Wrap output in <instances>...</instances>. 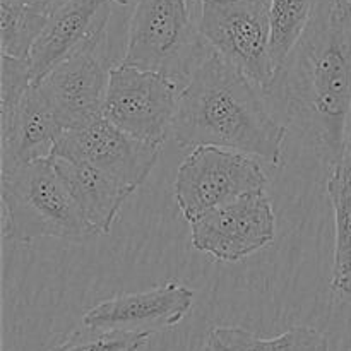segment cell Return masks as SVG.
Instances as JSON below:
<instances>
[{
  "label": "cell",
  "instance_id": "cell-17",
  "mask_svg": "<svg viewBox=\"0 0 351 351\" xmlns=\"http://www.w3.org/2000/svg\"><path fill=\"white\" fill-rule=\"evenodd\" d=\"M319 0H271V57L278 72L304 36Z\"/></svg>",
  "mask_w": 351,
  "mask_h": 351
},
{
  "label": "cell",
  "instance_id": "cell-16",
  "mask_svg": "<svg viewBox=\"0 0 351 351\" xmlns=\"http://www.w3.org/2000/svg\"><path fill=\"white\" fill-rule=\"evenodd\" d=\"M204 351H329V343L308 326H295L269 339L237 326H216L209 331Z\"/></svg>",
  "mask_w": 351,
  "mask_h": 351
},
{
  "label": "cell",
  "instance_id": "cell-1",
  "mask_svg": "<svg viewBox=\"0 0 351 351\" xmlns=\"http://www.w3.org/2000/svg\"><path fill=\"white\" fill-rule=\"evenodd\" d=\"M329 165L346 156L351 127V7L319 0L304 36L266 95H274Z\"/></svg>",
  "mask_w": 351,
  "mask_h": 351
},
{
  "label": "cell",
  "instance_id": "cell-21",
  "mask_svg": "<svg viewBox=\"0 0 351 351\" xmlns=\"http://www.w3.org/2000/svg\"><path fill=\"white\" fill-rule=\"evenodd\" d=\"M16 2L27 7V9L34 10V12H40L43 14V16H51L55 10H58L62 5H65L69 0H16Z\"/></svg>",
  "mask_w": 351,
  "mask_h": 351
},
{
  "label": "cell",
  "instance_id": "cell-24",
  "mask_svg": "<svg viewBox=\"0 0 351 351\" xmlns=\"http://www.w3.org/2000/svg\"><path fill=\"white\" fill-rule=\"evenodd\" d=\"M346 2H348V5L351 7V0H346Z\"/></svg>",
  "mask_w": 351,
  "mask_h": 351
},
{
  "label": "cell",
  "instance_id": "cell-8",
  "mask_svg": "<svg viewBox=\"0 0 351 351\" xmlns=\"http://www.w3.org/2000/svg\"><path fill=\"white\" fill-rule=\"evenodd\" d=\"M105 41L106 31L95 34L38 81L45 101L65 130L103 117L112 69L101 57Z\"/></svg>",
  "mask_w": 351,
  "mask_h": 351
},
{
  "label": "cell",
  "instance_id": "cell-15",
  "mask_svg": "<svg viewBox=\"0 0 351 351\" xmlns=\"http://www.w3.org/2000/svg\"><path fill=\"white\" fill-rule=\"evenodd\" d=\"M328 195L335 211V257L331 288L351 297V158L346 154L331 167Z\"/></svg>",
  "mask_w": 351,
  "mask_h": 351
},
{
  "label": "cell",
  "instance_id": "cell-12",
  "mask_svg": "<svg viewBox=\"0 0 351 351\" xmlns=\"http://www.w3.org/2000/svg\"><path fill=\"white\" fill-rule=\"evenodd\" d=\"M112 3L122 5V0H69L48 16L47 26L27 55L34 82L81 48L89 38L106 31Z\"/></svg>",
  "mask_w": 351,
  "mask_h": 351
},
{
  "label": "cell",
  "instance_id": "cell-22",
  "mask_svg": "<svg viewBox=\"0 0 351 351\" xmlns=\"http://www.w3.org/2000/svg\"><path fill=\"white\" fill-rule=\"evenodd\" d=\"M346 154L351 158V127H350V137H348V151H346Z\"/></svg>",
  "mask_w": 351,
  "mask_h": 351
},
{
  "label": "cell",
  "instance_id": "cell-10",
  "mask_svg": "<svg viewBox=\"0 0 351 351\" xmlns=\"http://www.w3.org/2000/svg\"><path fill=\"white\" fill-rule=\"evenodd\" d=\"M160 153V146L144 143L99 117L84 127L64 130L51 156L91 165L134 192L149 177Z\"/></svg>",
  "mask_w": 351,
  "mask_h": 351
},
{
  "label": "cell",
  "instance_id": "cell-19",
  "mask_svg": "<svg viewBox=\"0 0 351 351\" xmlns=\"http://www.w3.org/2000/svg\"><path fill=\"white\" fill-rule=\"evenodd\" d=\"M149 336V332L98 331L82 324L50 351H139L147 345Z\"/></svg>",
  "mask_w": 351,
  "mask_h": 351
},
{
  "label": "cell",
  "instance_id": "cell-4",
  "mask_svg": "<svg viewBox=\"0 0 351 351\" xmlns=\"http://www.w3.org/2000/svg\"><path fill=\"white\" fill-rule=\"evenodd\" d=\"M191 0H137L122 64L161 72L185 86L211 48L194 26Z\"/></svg>",
  "mask_w": 351,
  "mask_h": 351
},
{
  "label": "cell",
  "instance_id": "cell-23",
  "mask_svg": "<svg viewBox=\"0 0 351 351\" xmlns=\"http://www.w3.org/2000/svg\"><path fill=\"white\" fill-rule=\"evenodd\" d=\"M129 2H130V0H122V5H127Z\"/></svg>",
  "mask_w": 351,
  "mask_h": 351
},
{
  "label": "cell",
  "instance_id": "cell-13",
  "mask_svg": "<svg viewBox=\"0 0 351 351\" xmlns=\"http://www.w3.org/2000/svg\"><path fill=\"white\" fill-rule=\"evenodd\" d=\"M64 130L34 82L12 112L0 115L2 168L50 158Z\"/></svg>",
  "mask_w": 351,
  "mask_h": 351
},
{
  "label": "cell",
  "instance_id": "cell-9",
  "mask_svg": "<svg viewBox=\"0 0 351 351\" xmlns=\"http://www.w3.org/2000/svg\"><path fill=\"white\" fill-rule=\"evenodd\" d=\"M189 225L194 249L221 263L243 261L271 245L276 237V216L266 191L211 209Z\"/></svg>",
  "mask_w": 351,
  "mask_h": 351
},
{
  "label": "cell",
  "instance_id": "cell-6",
  "mask_svg": "<svg viewBox=\"0 0 351 351\" xmlns=\"http://www.w3.org/2000/svg\"><path fill=\"white\" fill-rule=\"evenodd\" d=\"M257 158L216 146L192 147L175 177V201L189 223L247 194L266 191Z\"/></svg>",
  "mask_w": 351,
  "mask_h": 351
},
{
  "label": "cell",
  "instance_id": "cell-14",
  "mask_svg": "<svg viewBox=\"0 0 351 351\" xmlns=\"http://www.w3.org/2000/svg\"><path fill=\"white\" fill-rule=\"evenodd\" d=\"M50 158L88 225L96 235H108L132 191L91 165L62 156Z\"/></svg>",
  "mask_w": 351,
  "mask_h": 351
},
{
  "label": "cell",
  "instance_id": "cell-2",
  "mask_svg": "<svg viewBox=\"0 0 351 351\" xmlns=\"http://www.w3.org/2000/svg\"><path fill=\"white\" fill-rule=\"evenodd\" d=\"M287 125L264 105L259 88L230 64L209 51L178 96L171 136L180 146H216L283 163Z\"/></svg>",
  "mask_w": 351,
  "mask_h": 351
},
{
  "label": "cell",
  "instance_id": "cell-7",
  "mask_svg": "<svg viewBox=\"0 0 351 351\" xmlns=\"http://www.w3.org/2000/svg\"><path fill=\"white\" fill-rule=\"evenodd\" d=\"M184 86L154 71L119 64L110 69L103 117L123 132L163 146L171 134Z\"/></svg>",
  "mask_w": 351,
  "mask_h": 351
},
{
  "label": "cell",
  "instance_id": "cell-18",
  "mask_svg": "<svg viewBox=\"0 0 351 351\" xmlns=\"http://www.w3.org/2000/svg\"><path fill=\"white\" fill-rule=\"evenodd\" d=\"M48 16L27 9L16 0H0V48L2 55L27 58Z\"/></svg>",
  "mask_w": 351,
  "mask_h": 351
},
{
  "label": "cell",
  "instance_id": "cell-11",
  "mask_svg": "<svg viewBox=\"0 0 351 351\" xmlns=\"http://www.w3.org/2000/svg\"><path fill=\"white\" fill-rule=\"evenodd\" d=\"M194 305V291L177 281L99 302L82 317L86 328L117 332H154L180 324Z\"/></svg>",
  "mask_w": 351,
  "mask_h": 351
},
{
  "label": "cell",
  "instance_id": "cell-3",
  "mask_svg": "<svg viewBox=\"0 0 351 351\" xmlns=\"http://www.w3.org/2000/svg\"><path fill=\"white\" fill-rule=\"evenodd\" d=\"M2 233L5 240L82 242L96 235L53 167L51 158L2 168Z\"/></svg>",
  "mask_w": 351,
  "mask_h": 351
},
{
  "label": "cell",
  "instance_id": "cell-20",
  "mask_svg": "<svg viewBox=\"0 0 351 351\" xmlns=\"http://www.w3.org/2000/svg\"><path fill=\"white\" fill-rule=\"evenodd\" d=\"M34 84L27 58L2 55V79H0V115H7L23 99Z\"/></svg>",
  "mask_w": 351,
  "mask_h": 351
},
{
  "label": "cell",
  "instance_id": "cell-5",
  "mask_svg": "<svg viewBox=\"0 0 351 351\" xmlns=\"http://www.w3.org/2000/svg\"><path fill=\"white\" fill-rule=\"evenodd\" d=\"M199 33L263 93L276 79L271 57V0H199Z\"/></svg>",
  "mask_w": 351,
  "mask_h": 351
}]
</instances>
